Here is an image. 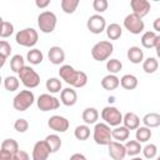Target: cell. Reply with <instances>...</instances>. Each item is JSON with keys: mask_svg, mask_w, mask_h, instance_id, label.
<instances>
[{"mask_svg": "<svg viewBox=\"0 0 160 160\" xmlns=\"http://www.w3.org/2000/svg\"><path fill=\"white\" fill-rule=\"evenodd\" d=\"M49 61L54 65H60L65 61V51L60 46H51L48 52Z\"/></svg>", "mask_w": 160, "mask_h": 160, "instance_id": "obj_17", "label": "cell"}, {"mask_svg": "<svg viewBox=\"0 0 160 160\" xmlns=\"http://www.w3.org/2000/svg\"><path fill=\"white\" fill-rule=\"evenodd\" d=\"M121 35H122V29L119 24L112 22L106 26V36L110 40H118L121 38Z\"/></svg>", "mask_w": 160, "mask_h": 160, "instance_id": "obj_28", "label": "cell"}, {"mask_svg": "<svg viewBox=\"0 0 160 160\" xmlns=\"http://www.w3.org/2000/svg\"><path fill=\"white\" fill-rule=\"evenodd\" d=\"M124 28L129 32H131L134 35H139L140 32L144 31L145 24H144V20L141 18H139L138 15L131 12V14L125 16V19H124Z\"/></svg>", "mask_w": 160, "mask_h": 160, "instance_id": "obj_9", "label": "cell"}, {"mask_svg": "<svg viewBox=\"0 0 160 160\" xmlns=\"http://www.w3.org/2000/svg\"><path fill=\"white\" fill-rule=\"evenodd\" d=\"M106 69H108L109 74L116 75L122 69V62L118 59H110V60L106 61Z\"/></svg>", "mask_w": 160, "mask_h": 160, "instance_id": "obj_38", "label": "cell"}, {"mask_svg": "<svg viewBox=\"0 0 160 160\" xmlns=\"http://www.w3.org/2000/svg\"><path fill=\"white\" fill-rule=\"evenodd\" d=\"M45 86H46V90H49L50 94H56V92H61V81L56 78H49L45 82Z\"/></svg>", "mask_w": 160, "mask_h": 160, "instance_id": "obj_31", "label": "cell"}, {"mask_svg": "<svg viewBox=\"0 0 160 160\" xmlns=\"http://www.w3.org/2000/svg\"><path fill=\"white\" fill-rule=\"evenodd\" d=\"M1 150H5L10 154H16L20 149H19V144L16 140L14 139H5L1 142Z\"/></svg>", "mask_w": 160, "mask_h": 160, "instance_id": "obj_35", "label": "cell"}, {"mask_svg": "<svg viewBox=\"0 0 160 160\" xmlns=\"http://www.w3.org/2000/svg\"><path fill=\"white\" fill-rule=\"evenodd\" d=\"M88 30L92 34H101L104 30H106V20L100 14L91 15L86 21Z\"/></svg>", "mask_w": 160, "mask_h": 160, "instance_id": "obj_11", "label": "cell"}, {"mask_svg": "<svg viewBox=\"0 0 160 160\" xmlns=\"http://www.w3.org/2000/svg\"><path fill=\"white\" fill-rule=\"evenodd\" d=\"M109 155L112 160H124L126 156V149H125V144L119 142L112 140L109 145Z\"/></svg>", "mask_w": 160, "mask_h": 160, "instance_id": "obj_15", "label": "cell"}, {"mask_svg": "<svg viewBox=\"0 0 160 160\" xmlns=\"http://www.w3.org/2000/svg\"><path fill=\"white\" fill-rule=\"evenodd\" d=\"M158 154V146L155 144H148L142 148V155L146 159H154Z\"/></svg>", "mask_w": 160, "mask_h": 160, "instance_id": "obj_41", "label": "cell"}, {"mask_svg": "<svg viewBox=\"0 0 160 160\" xmlns=\"http://www.w3.org/2000/svg\"><path fill=\"white\" fill-rule=\"evenodd\" d=\"M36 104L41 111H50V110H56L60 106V100L50 94H41L38 98Z\"/></svg>", "mask_w": 160, "mask_h": 160, "instance_id": "obj_10", "label": "cell"}, {"mask_svg": "<svg viewBox=\"0 0 160 160\" xmlns=\"http://www.w3.org/2000/svg\"><path fill=\"white\" fill-rule=\"evenodd\" d=\"M19 79L16 76H6L4 79V88L8 91H16L19 89Z\"/></svg>", "mask_w": 160, "mask_h": 160, "instance_id": "obj_39", "label": "cell"}, {"mask_svg": "<svg viewBox=\"0 0 160 160\" xmlns=\"http://www.w3.org/2000/svg\"><path fill=\"white\" fill-rule=\"evenodd\" d=\"M18 75H19V80L21 81V84L28 89H34V88L39 86V84H40V76L31 66L25 65L19 71Z\"/></svg>", "mask_w": 160, "mask_h": 160, "instance_id": "obj_5", "label": "cell"}, {"mask_svg": "<svg viewBox=\"0 0 160 160\" xmlns=\"http://www.w3.org/2000/svg\"><path fill=\"white\" fill-rule=\"evenodd\" d=\"M84 122L86 125H91V124H96L98 119H99V111L95 109V108H86L84 111H82V115H81Z\"/></svg>", "mask_w": 160, "mask_h": 160, "instance_id": "obj_22", "label": "cell"}, {"mask_svg": "<svg viewBox=\"0 0 160 160\" xmlns=\"http://www.w3.org/2000/svg\"><path fill=\"white\" fill-rule=\"evenodd\" d=\"M155 160H160V155H159V156H158V158H156Z\"/></svg>", "mask_w": 160, "mask_h": 160, "instance_id": "obj_51", "label": "cell"}, {"mask_svg": "<svg viewBox=\"0 0 160 160\" xmlns=\"http://www.w3.org/2000/svg\"><path fill=\"white\" fill-rule=\"evenodd\" d=\"M58 22V18L52 11H42L38 16V26L41 32L44 34H50L55 30Z\"/></svg>", "mask_w": 160, "mask_h": 160, "instance_id": "obj_7", "label": "cell"}, {"mask_svg": "<svg viewBox=\"0 0 160 160\" xmlns=\"http://www.w3.org/2000/svg\"><path fill=\"white\" fill-rule=\"evenodd\" d=\"M155 50H156V55H158V58L160 59V35H158L156 44H155Z\"/></svg>", "mask_w": 160, "mask_h": 160, "instance_id": "obj_49", "label": "cell"}, {"mask_svg": "<svg viewBox=\"0 0 160 160\" xmlns=\"http://www.w3.org/2000/svg\"><path fill=\"white\" fill-rule=\"evenodd\" d=\"M129 136H130V130L124 125H119L112 130V139L115 141H119V142L126 141Z\"/></svg>", "mask_w": 160, "mask_h": 160, "instance_id": "obj_24", "label": "cell"}, {"mask_svg": "<svg viewBox=\"0 0 160 160\" xmlns=\"http://www.w3.org/2000/svg\"><path fill=\"white\" fill-rule=\"evenodd\" d=\"M35 5L40 9H45L46 6L50 5V0H36L35 1Z\"/></svg>", "mask_w": 160, "mask_h": 160, "instance_id": "obj_46", "label": "cell"}, {"mask_svg": "<svg viewBox=\"0 0 160 160\" xmlns=\"http://www.w3.org/2000/svg\"><path fill=\"white\" fill-rule=\"evenodd\" d=\"M60 6L65 14H74L79 6V0H61Z\"/></svg>", "mask_w": 160, "mask_h": 160, "instance_id": "obj_36", "label": "cell"}, {"mask_svg": "<svg viewBox=\"0 0 160 160\" xmlns=\"http://www.w3.org/2000/svg\"><path fill=\"white\" fill-rule=\"evenodd\" d=\"M14 160H30V156L26 151L19 150L16 154H14Z\"/></svg>", "mask_w": 160, "mask_h": 160, "instance_id": "obj_44", "label": "cell"}, {"mask_svg": "<svg viewBox=\"0 0 160 160\" xmlns=\"http://www.w3.org/2000/svg\"><path fill=\"white\" fill-rule=\"evenodd\" d=\"M38 40H39V34L32 28H25L22 30H19L15 35L16 44H19L21 46H25V48L35 46Z\"/></svg>", "mask_w": 160, "mask_h": 160, "instance_id": "obj_3", "label": "cell"}, {"mask_svg": "<svg viewBox=\"0 0 160 160\" xmlns=\"http://www.w3.org/2000/svg\"><path fill=\"white\" fill-rule=\"evenodd\" d=\"M151 130L146 126H139L135 131V138L139 142H148L150 139H151Z\"/></svg>", "mask_w": 160, "mask_h": 160, "instance_id": "obj_30", "label": "cell"}, {"mask_svg": "<svg viewBox=\"0 0 160 160\" xmlns=\"http://www.w3.org/2000/svg\"><path fill=\"white\" fill-rule=\"evenodd\" d=\"M14 129L18 132H25L29 129V122L25 119H16L14 122Z\"/></svg>", "mask_w": 160, "mask_h": 160, "instance_id": "obj_43", "label": "cell"}, {"mask_svg": "<svg viewBox=\"0 0 160 160\" xmlns=\"http://www.w3.org/2000/svg\"><path fill=\"white\" fill-rule=\"evenodd\" d=\"M156 39H158V35L155 31H145L141 36V45L145 49H152L155 48Z\"/></svg>", "mask_w": 160, "mask_h": 160, "instance_id": "obj_25", "label": "cell"}, {"mask_svg": "<svg viewBox=\"0 0 160 160\" xmlns=\"http://www.w3.org/2000/svg\"><path fill=\"white\" fill-rule=\"evenodd\" d=\"M0 160H14V154H10L5 150H0Z\"/></svg>", "mask_w": 160, "mask_h": 160, "instance_id": "obj_45", "label": "cell"}, {"mask_svg": "<svg viewBox=\"0 0 160 160\" xmlns=\"http://www.w3.org/2000/svg\"><path fill=\"white\" fill-rule=\"evenodd\" d=\"M114 51V45L109 40H102L96 42L91 49V56L96 61H105L110 58V55Z\"/></svg>", "mask_w": 160, "mask_h": 160, "instance_id": "obj_4", "label": "cell"}, {"mask_svg": "<svg viewBox=\"0 0 160 160\" xmlns=\"http://www.w3.org/2000/svg\"><path fill=\"white\" fill-rule=\"evenodd\" d=\"M130 6L132 10V14L138 15L139 18H144L150 12L151 5L148 0H131L130 1Z\"/></svg>", "mask_w": 160, "mask_h": 160, "instance_id": "obj_14", "label": "cell"}, {"mask_svg": "<svg viewBox=\"0 0 160 160\" xmlns=\"http://www.w3.org/2000/svg\"><path fill=\"white\" fill-rule=\"evenodd\" d=\"M159 68V62L155 58H148L142 61V70L146 74H154Z\"/></svg>", "mask_w": 160, "mask_h": 160, "instance_id": "obj_34", "label": "cell"}, {"mask_svg": "<svg viewBox=\"0 0 160 160\" xmlns=\"http://www.w3.org/2000/svg\"><path fill=\"white\" fill-rule=\"evenodd\" d=\"M108 6H109L108 0H94V2H92V8L98 14H101V12L106 11Z\"/></svg>", "mask_w": 160, "mask_h": 160, "instance_id": "obj_42", "label": "cell"}, {"mask_svg": "<svg viewBox=\"0 0 160 160\" xmlns=\"http://www.w3.org/2000/svg\"><path fill=\"white\" fill-rule=\"evenodd\" d=\"M69 160H88L82 154H79V152H76V154H72L71 156H70V159Z\"/></svg>", "mask_w": 160, "mask_h": 160, "instance_id": "obj_47", "label": "cell"}, {"mask_svg": "<svg viewBox=\"0 0 160 160\" xmlns=\"http://www.w3.org/2000/svg\"><path fill=\"white\" fill-rule=\"evenodd\" d=\"M126 56L130 60V62H132V64H140L144 60V51L139 46H131V48L128 49Z\"/></svg>", "mask_w": 160, "mask_h": 160, "instance_id": "obj_20", "label": "cell"}, {"mask_svg": "<svg viewBox=\"0 0 160 160\" xmlns=\"http://www.w3.org/2000/svg\"><path fill=\"white\" fill-rule=\"evenodd\" d=\"M48 126H49L51 130L56 131V132H65V131L69 129L70 122H69V120H68L66 118H64V116L52 115V116H50L49 120H48Z\"/></svg>", "mask_w": 160, "mask_h": 160, "instance_id": "obj_12", "label": "cell"}, {"mask_svg": "<svg viewBox=\"0 0 160 160\" xmlns=\"http://www.w3.org/2000/svg\"><path fill=\"white\" fill-rule=\"evenodd\" d=\"M122 124L129 130H136L140 126V118L135 112H126L122 116Z\"/></svg>", "mask_w": 160, "mask_h": 160, "instance_id": "obj_18", "label": "cell"}, {"mask_svg": "<svg viewBox=\"0 0 160 160\" xmlns=\"http://www.w3.org/2000/svg\"><path fill=\"white\" fill-rule=\"evenodd\" d=\"M24 66H25V60H24V58H22L21 55L16 54V55H14V56L10 59V69H11L14 72L19 74V71H20Z\"/></svg>", "mask_w": 160, "mask_h": 160, "instance_id": "obj_33", "label": "cell"}, {"mask_svg": "<svg viewBox=\"0 0 160 160\" xmlns=\"http://www.w3.org/2000/svg\"><path fill=\"white\" fill-rule=\"evenodd\" d=\"M34 101L35 96L31 90H21L12 99V106L18 111H25L34 104Z\"/></svg>", "mask_w": 160, "mask_h": 160, "instance_id": "obj_6", "label": "cell"}, {"mask_svg": "<svg viewBox=\"0 0 160 160\" xmlns=\"http://www.w3.org/2000/svg\"><path fill=\"white\" fill-rule=\"evenodd\" d=\"M131 160H144V159H141L140 156H134V158H132Z\"/></svg>", "mask_w": 160, "mask_h": 160, "instance_id": "obj_50", "label": "cell"}, {"mask_svg": "<svg viewBox=\"0 0 160 160\" xmlns=\"http://www.w3.org/2000/svg\"><path fill=\"white\" fill-rule=\"evenodd\" d=\"M120 85V79L114 75V74H109L106 76L102 78L101 80V86L104 90H108V91H111V90H115L118 89V86Z\"/></svg>", "mask_w": 160, "mask_h": 160, "instance_id": "obj_19", "label": "cell"}, {"mask_svg": "<svg viewBox=\"0 0 160 160\" xmlns=\"http://www.w3.org/2000/svg\"><path fill=\"white\" fill-rule=\"evenodd\" d=\"M50 154H51V151H50V148L46 144V141L40 140V141L35 142V145L32 148L31 158H32V160H48Z\"/></svg>", "mask_w": 160, "mask_h": 160, "instance_id": "obj_13", "label": "cell"}, {"mask_svg": "<svg viewBox=\"0 0 160 160\" xmlns=\"http://www.w3.org/2000/svg\"><path fill=\"white\" fill-rule=\"evenodd\" d=\"M122 114L115 106H105L101 110V119L109 126H119L122 122Z\"/></svg>", "mask_w": 160, "mask_h": 160, "instance_id": "obj_8", "label": "cell"}, {"mask_svg": "<svg viewBox=\"0 0 160 160\" xmlns=\"http://www.w3.org/2000/svg\"><path fill=\"white\" fill-rule=\"evenodd\" d=\"M45 141H46V144L49 145L51 154L58 152V151L60 150V148H61V144H62L60 136L56 135V134H50V135H48V136L45 138Z\"/></svg>", "mask_w": 160, "mask_h": 160, "instance_id": "obj_27", "label": "cell"}, {"mask_svg": "<svg viewBox=\"0 0 160 160\" xmlns=\"http://www.w3.org/2000/svg\"><path fill=\"white\" fill-rule=\"evenodd\" d=\"M152 28H154L155 31H159V32H160V18H156V19L154 20V22H152Z\"/></svg>", "mask_w": 160, "mask_h": 160, "instance_id": "obj_48", "label": "cell"}, {"mask_svg": "<svg viewBox=\"0 0 160 160\" xmlns=\"http://www.w3.org/2000/svg\"><path fill=\"white\" fill-rule=\"evenodd\" d=\"M142 124L144 126L151 129V128H158L160 126V114L158 112H148L142 118Z\"/></svg>", "mask_w": 160, "mask_h": 160, "instance_id": "obj_23", "label": "cell"}, {"mask_svg": "<svg viewBox=\"0 0 160 160\" xmlns=\"http://www.w3.org/2000/svg\"><path fill=\"white\" fill-rule=\"evenodd\" d=\"M59 76L66 82L69 84L71 88H84L88 84V75L84 71L76 70L74 69L71 65H61L59 69Z\"/></svg>", "mask_w": 160, "mask_h": 160, "instance_id": "obj_1", "label": "cell"}, {"mask_svg": "<svg viewBox=\"0 0 160 160\" xmlns=\"http://www.w3.org/2000/svg\"><path fill=\"white\" fill-rule=\"evenodd\" d=\"M139 80L135 75L132 74H125L121 79H120V85L121 88H124L125 90H134L138 88Z\"/></svg>", "mask_w": 160, "mask_h": 160, "instance_id": "obj_21", "label": "cell"}, {"mask_svg": "<svg viewBox=\"0 0 160 160\" xmlns=\"http://www.w3.org/2000/svg\"><path fill=\"white\" fill-rule=\"evenodd\" d=\"M125 149H126V155L132 156V158L138 156L142 151L141 142H139L138 140H128L125 142Z\"/></svg>", "mask_w": 160, "mask_h": 160, "instance_id": "obj_26", "label": "cell"}, {"mask_svg": "<svg viewBox=\"0 0 160 160\" xmlns=\"http://www.w3.org/2000/svg\"><path fill=\"white\" fill-rule=\"evenodd\" d=\"M26 59H28V61H29L31 65H39V64H41L42 60H44V54L41 52V50L34 48V49H31V50L28 51Z\"/></svg>", "mask_w": 160, "mask_h": 160, "instance_id": "obj_29", "label": "cell"}, {"mask_svg": "<svg viewBox=\"0 0 160 160\" xmlns=\"http://www.w3.org/2000/svg\"><path fill=\"white\" fill-rule=\"evenodd\" d=\"M11 54V45L10 42H8L6 40H1L0 41V56H1V64L0 66L2 68L5 64V60L8 59V56H10Z\"/></svg>", "mask_w": 160, "mask_h": 160, "instance_id": "obj_37", "label": "cell"}, {"mask_svg": "<svg viewBox=\"0 0 160 160\" xmlns=\"http://www.w3.org/2000/svg\"><path fill=\"white\" fill-rule=\"evenodd\" d=\"M60 101L65 106H72L78 101V94L74 88H65L60 92Z\"/></svg>", "mask_w": 160, "mask_h": 160, "instance_id": "obj_16", "label": "cell"}, {"mask_svg": "<svg viewBox=\"0 0 160 160\" xmlns=\"http://www.w3.org/2000/svg\"><path fill=\"white\" fill-rule=\"evenodd\" d=\"M74 135H75V138H76L78 140H80V141H85V140H88L89 136H90V128H89L86 124H84V125H79V126L75 128V130H74Z\"/></svg>", "mask_w": 160, "mask_h": 160, "instance_id": "obj_32", "label": "cell"}, {"mask_svg": "<svg viewBox=\"0 0 160 160\" xmlns=\"http://www.w3.org/2000/svg\"><path fill=\"white\" fill-rule=\"evenodd\" d=\"M14 32V25L10 21L6 20H1V28H0V36L2 39H6L9 36H11Z\"/></svg>", "mask_w": 160, "mask_h": 160, "instance_id": "obj_40", "label": "cell"}, {"mask_svg": "<svg viewBox=\"0 0 160 160\" xmlns=\"http://www.w3.org/2000/svg\"><path fill=\"white\" fill-rule=\"evenodd\" d=\"M92 138L98 145H109L112 141V130L105 122H96L92 130Z\"/></svg>", "mask_w": 160, "mask_h": 160, "instance_id": "obj_2", "label": "cell"}]
</instances>
